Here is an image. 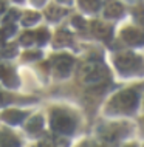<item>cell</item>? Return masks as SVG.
Masks as SVG:
<instances>
[{
	"mask_svg": "<svg viewBox=\"0 0 144 147\" xmlns=\"http://www.w3.org/2000/svg\"><path fill=\"white\" fill-rule=\"evenodd\" d=\"M138 107V91L137 90H122L116 93L112 101L107 104L109 113H133Z\"/></svg>",
	"mask_w": 144,
	"mask_h": 147,
	"instance_id": "cell-1",
	"label": "cell"
},
{
	"mask_svg": "<svg viewBox=\"0 0 144 147\" xmlns=\"http://www.w3.org/2000/svg\"><path fill=\"white\" fill-rule=\"evenodd\" d=\"M81 78L85 85H99L107 81L109 71L102 62L91 61L81 67Z\"/></svg>",
	"mask_w": 144,
	"mask_h": 147,
	"instance_id": "cell-2",
	"label": "cell"
},
{
	"mask_svg": "<svg viewBox=\"0 0 144 147\" xmlns=\"http://www.w3.org/2000/svg\"><path fill=\"white\" fill-rule=\"evenodd\" d=\"M115 67L124 76H132L143 68V61L132 53H119L115 56Z\"/></svg>",
	"mask_w": 144,
	"mask_h": 147,
	"instance_id": "cell-3",
	"label": "cell"
},
{
	"mask_svg": "<svg viewBox=\"0 0 144 147\" xmlns=\"http://www.w3.org/2000/svg\"><path fill=\"white\" fill-rule=\"evenodd\" d=\"M51 127L61 135H70L76 129V119L65 110H54L51 113Z\"/></svg>",
	"mask_w": 144,
	"mask_h": 147,
	"instance_id": "cell-4",
	"label": "cell"
},
{
	"mask_svg": "<svg viewBox=\"0 0 144 147\" xmlns=\"http://www.w3.org/2000/svg\"><path fill=\"white\" fill-rule=\"evenodd\" d=\"M73 63H74V59L68 56V54H57V56H53V59H51V65H53L56 74L62 78H67L71 73Z\"/></svg>",
	"mask_w": 144,
	"mask_h": 147,
	"instance_id": "cell-5",
	"label": "cell"
},
{
	"mask_svg": "<svg viewBox=\"0 0 144 147\" xmlns=\"http://www.w3.org/2000/svg\"><path fill=\"white\" fill-rule=\"evenodd\" d=\"M121 39L132 47L144 45V33L137 30L135 26H127V28H124L122 33H121Z\"/></svg>",
	"mask_w": 144,
	"mask_h": 147,
	"instance_id": "cell-6",
	"label": "cell"
},
{
	"mask_svg": "<svg viewBox=\"0 0 144 147\" xmlns=\"http://www.w3.org/2000/svg\"><path fill=\"white\" fill-rule=\"evenodd\" d=\"M0 79L6 87H17L19 85V78L13 70V67L6 65V63H0Z\"/></svg>",
	"mask_w": 144,
	"mask_h": 147,
	"instance_id": "cell-7",
	"label": "cell"
},
{
	"mask_svg": "<svg viewBox=\"0 0 144 147\" xmlns=\"http://www.w3.org/2000/svg\"><path fill=\"white\" fill-rule=\"evenodd\" d=\"M124 13L122 5L118 0H105V5H104V16L109 19H118L121 17Z\"/></svg>",
	"mask_w": 144,
	"mask_h": 147,
	"instance_id": "cell-8",
	"label": "cell"
},
{
	"mask_svg": "<svg viewBox=\"0 0 144 147\" xmlns=\"http://www.w3.org/2000/svg\"><path fill=\"white\" fill-rule=\"evenodd\" d=\"M91 33L95 37L101 39V40H107L112 36V28L104 22H93L91 23Z\"/></svg>",
	"mask_w": 144,
	"mask_h": 147,
	"instance_id": "cell-9",
	"label": "cell"
},
{
	"mask_svg": "<svg viewBox=\"0 0 144 147\" xmlns=\"http://www.w3.org/2000/svg\"><path fill=\"white\" fill-rule=\"evenodd\" d=\"M0 118L3 119V121H6L8 124H20V122L25 119V112H20V110H6V112H3L0 115Z\"/></svg>",
	"mask_w": 144,
	"mask_h": 147,
	"instance_id": "cell-10",
	"label": "cell"
},
{
	"mask_svg": "<svg viewBox=\"0 0 144 147\" xmlns=\"http://www.w3.org/2000/svg\"><path fill=\"white\" fill-rule=\"evenodd\" d=\"M0 147H20V140L9 132H0Z\"/></svg>",
	"mask_w": 144,
	"mask_h": 147,
	"instance_id": "cell-11",
	"label": "cell"
},
{
	"mask_svg": "<svg viewBox=\"0 0 144 147\" xmlns=\"http://www.w3.org/2000/svg\"><path fill=\"white\" fill-rule=\"evenodd\" d=\"M122 130H124L122 125L113 124V125L107 127V129L104 130V132H102V136H104V140H107V141H116L118 138L122 135Z\"/></svg>",
	"mask_w": 144,
	"mask_h": 147,
	"instance_id": "cell-12",
	"label": "cell"
},
{
	"mask_svg": "<svg viewBox=\"0 0 144 147\" xmlns=\"http://www.w3.org/2000/svg\"><path fill=\"white\" fill-rule=\"evenodd\" d=\"M67 14V9H64L61 6H56V5H51L47 8V19L51 22H57L61 20L64 16Z\"/></svg>",
	"mask_w": 144,
	"mask_h": 147,
	"instance_id": "cell-13",
	"label": "cell"
},
{
	"mask_svg": "<svg viewBox=\"0 0 144 147\" xmlns=\"http://www.w3.org/2000/svg\"><path fill=\"white\" fill-rule=\"evenodd\" d=\"M79 5L87 13H98L102 5V0H79Z\"/></svg>",
	"mask_w": 144,
	"mask_h": 147,
	"instance_id": "cell-14",
	"label": "cell"
},
{
	"mask_svg": "<svg viewBox=\"0 0 144 147\" xmlns=\"http://www.w3.org/2000/svg\"><path fill=\"white\" fill-rule=\"evenodd\" d=\"M71 34L68 31L62 30V31H57V34H56L54 37V45L56 47H67V45H71Z\"/></svg>",
	"mask_w": 144,
	"mask_h": 147,
	"instance_id": "cell-15",
	"label": "cell"
},
{
	"mask_svg": "<svg viewBox=\"0 0 144 147\" xmlns=\"http://www.w3.org/2000/svg\"><path fill=\"white\" fill-rule=\"evenodd\" d=\"M42 127H43V119H42L41 115H37V116H33L30 121L26 122L25 129L28 130V132H31V133H37Z\"/></svg>",
	"mask_w": 144,
	"mask_h": 147,
	"instance_id": "cell-16",
	"label": "cell"
},
{
	"mask_svg": "<svg viewBox=\"0 0 144 147\" xmlns=\"http://www.w3.org/2000/svg\"><path fill=\"white\" fill-rule=\"evenodd\" d=\"M39 20H41V14H39V13H34V11H26V13L22 16V23H23V26H33V25H36Z\"/></svg>",
	"mask_w": 144,
	"mask_h": 147,
	"instance_id": "cell-17",
	"label": "cell"
},
{
	"mask_svg": "<svg viewBox=\"0 0 144 147\" xmlns=\"http://www.w3.org/2000/svg\"><path fill=\"white\" fill-rule=\"evenodd\" d=\"M48 39H50V33H48L47 30H37L34 33V42H37L39 45H43V43H47L48 42Z\"/></svg>",
	"mask_w": 144,
	"mask_h": 147,
	"instance_id": "cell-18",
	"label": "cell"
},
{
	"mask_svg": "<svg viewBox=\"0 0 144 147\" xmlns=\"http://www.w3.org/2000/svg\"><path fill=\"white\" fill-rule=\"evenodd\" d=\"M20 43H22V45H25V47L33 45V43H34V33H31V31L23 33L22 37H20Z\"/></svg>",
	"mask_w": 144,
	"mask_h": 147,
	"instance_id": "cell-19",
	"label": "cell"
},
{
	"mask_svg": "<svg viewBox=\"0 0 144 147\" xmlns=\"http://www.w3.org/2000/svg\"><path fill=\"white\" fill-rule=\"evenodd\" d=\"M0 54H2L3 57H11L16 54V45H6L3 47L2 51H0Z\"/></svg>",
	"mask_w": 144,
	"mask_h": 147,
	"instance_id": "cell-20",
	"label": "cell"
},
{
	"mask_svg": "<svg viewBox=\"0 0 144 147\" xmlns=\"http://www.w3.org/2000/svg\"><path fill=\"white\" fill-rule=\"evenodd\" d=\"M16 19H19V11L13 9V11H9V13L6 14V17H5V20H3V23H5V25H8V23L14 22Z\"/></svg>",
	"mask_w": 144,
	"mask_h": 147,
	"instance_id": "cell-21",
	"label": "cell"
},
{
	"mask_svg": "<svg viewBox=\"0 0 144 147\" xmlns=\"http://www.w3.org/2000/svg\"><path fill=\"white\" fill-rule=\"evenodd\" d=\"M135 19H137V22L144 28V8H137L135 9Z\"/></svg>",
	"mask_w": 144,
	"mask_h": 147,
	"instance_id": "cell-22",
	"label": "cell"
},
{
	"mask_svg": "<svg viewBox=\"0 0 144 147\" xmlns=\"http://www.w3.org/2000/svg\"><path fill=\"white\" fill-rule=\"evenodd\" d=\"M14 33H16V25H14V23H8L6 28L3 30V34H5L6 37H9V36L14 34Z\"/></svg>",
	"mask_w": 144,
	"mask_h": 147,
	"instance_id": "cell-23",
	"label": "cell"
},
{
	"mask_svg": "<svg viewBox=\"0 0 144 147\" xmlns=\"http://www.w3.org/2000/svg\"><path fill=\"white\" fill-rule=\"evenodd\" d=\"M73 25H76V28L82 30V28H84V20H82L81 17H74V19H73Z\"/></svg>",
	"mask_w": 144,
	"mask_h": 147,
	"instance_id": "cell-24",
	"label": "cell"
},
{
	"mask_svg": "<svg viewBox=\"0 0 144 147\" xmlns=\"http://www.w3.org/2000/svg\"><path fill=\"white\" fill-rule=\"evenodd\" d=\"M41 56V53H28V54H23V59H37Z\"/></svg>",
	"mask_w": 144,
	"mask_h": 147,
	"instance_id": "cell-25",
	"label": "cell"
},
{
	"mask_svg": "<svg viewBox=\"0 0 144 147\" xmlns=\"http://www.w3.org/2000/svg\"><path fill=\"white\" fill-rule=\"evenodd\" d=\"M5 37H6V36L3 34V31H2V33H0V47L3 45V42H5Z\"/></svg>",
	"mask_w": 144,
	"mask_h": 147,
	"instance_id": "cell-26",
	"label": "cell"
},
{
	"mask_svg": "<svg viewBox=\"0 0 144 147\" xmlns=\"http://www.w3.org/2000/svg\"><path fill=\"white\" fill-rule=\"evenodd\" d=\"M36 147H54V146H51V144H48V142H41V144H37Z\"/></svg>",
	"mask_w": 144,
	"mask_h": 147,
	"instance_id": "cell-27",
	"label": "cell"
},
{
	"mask_svg": "<svg viewBox=\"0 0 144 147\" xmlns=\"http://www.w3.org/2000/svg\"><path fill=\"white\" fill-rule=\"evenodd\" d=\"M43 2H45V0H33V3H34V5H43Z\"/></svg>",
	"mask_w": 144,
	"mask_h": 147,
	"instance_id": "cell-28",
	"label": "cell"
},
{
	"mask_svg": "<svg viewBox=\"0 0 144 147\" xmlns=\"http://www.w3.org/2000/svg\"><path fill=\"white\" fill-rule=\"evenodd\" d=\"M57 2H61V3L64 2V3H67V5H68V3H71V0H57Z\"/></svg>",
	"mask_w": 144,
	"mask_h": 147,
	"instance_id": "cell-29",
	"label": "cell"
},
{
	"mask_svg": "<svg viewBox=\"0 0 144 147\" xmlns=\"http://www.w3.org/2000/svg\"><path fill=\"white\" fill-rule=\"evenodd\" d=\"M2 104H3V94L0 93V105H2Z\"/></svg>",
	"mask_w": 144,
	"mask_h": 147,
	"instance_id": "cell-30",
	"label": "cell"
},
{
	"mask_svg": "<svg viewBox=\"0 0 144 147\" xmlns=\"http://www.w3.org/2000/svg\"><path fill=\"white\" fill-rule=\"evenodd\" d=\"M2 11H5V5H0V13H2Z\"/></svg>",
	"mask_w": 144,
	"mask_h": 147,
	"instance_id": "cell-31",
	"label": "cell"
},
{
	"mask_svg": "<svg viewBox=\"0 0 144 147\" xmlns=\"http://www.w3.org/2000/svg\"><path fill=\"white\" fill-rule=\"evenodd\" d=\"M13 2H17V3H22V2H25V0H13Z\"/></svg>",
	"mask_w": 144,
	"mask_h": 147,
	"instance_id": "cell-32",
	"label": "cell"
},
{
	"mask_svg": "<svg viewBox=\"0 0 144 147\" xmlns=\"http://www.w3.org/2000/svg\"><path fill=\"white\" fill-rule=\"evenodd\" d=\"M98 147H107V146H98Z\"/></svg>",
	"mask_w": 144,
	"mask_h": 147,
	"instance_id": "cell-33",
	"label": "cell"
},
{
	"mask_svg": "<svg viewBox=\"0 0 144 147\" xmlns=\"http://www.w3.org/2000/svg\"><path fill=\"white\" fill-rule=\"evenodd\" d=\"M127 147H135V146H127Z\"/></svg>",
	"mask_w": 144,
	"mask_h": 147,
	"instance_id": "cell-34",
	"label": "cell"
}]
</instances>
